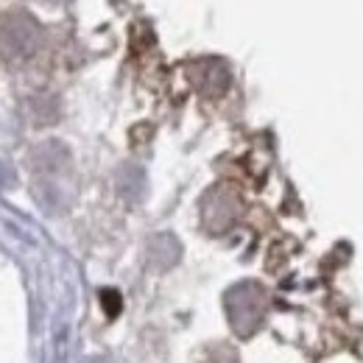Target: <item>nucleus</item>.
<instances>
[{
  "instance_id": "nucleus-2",
  "label": "nucleus",
  "mask_w": 363,
  "mask_h": 363,
  "mask_svg": "<svg viewBox=\"0 0 363 363\" xmlns=\"http://www.w3.org/2000/svg\"><path fill=\"white\" fill-rule=\"evenodd\" d=\"M190 73H193V84L204 92V95H221L229 84L227 67L221 62H216V59H207V62L193 65Z\"/></svg>"
},
{
  "instance_id": "nucleus-1",
  "label": "nucleus",
  "mask_w": 363,
  "mask_h": 363,
  "mask_svg": "<svg viewBox=\"0 0 363 363\" xmlns=\"http://www.w3.org/2000/svg\"><path fill=\"white\" fill-rule=\"evenodd\" d=\"M37 45V26L28 17H11L0 26V50L6 59L28 56Z\"/></svg>"
},
{
  "instance_id": "nucleus-3",
  "label": "nucleus",
  "mask_w": 363,
  "mask_h": 363,
  "mask_svg": "<svg viewBox=\"0 0 363 363\" xmlns=\"http://www.w3.org/2000/svg\"><path fill=\"white\" fill-rule=\"evenodd\" d=\"M6 179H9V177H6V168H3V165H0V187H3V184H6Z\"/></svg>"
}]
</instances>
